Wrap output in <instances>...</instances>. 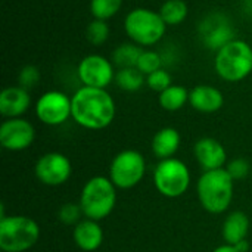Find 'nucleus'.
<instances>
[{
    "label": "nucleus",
    "mask_w": 252,
    "mask_h": 252,
    "mask_svg": "<svg viewBox=\"0 0 252 252\" xmlns=\"http://www.w3.org/2000/svg\"><path fill=\"white\" fill-rule=\"evenodd\" d=\"M72 120L87 130L106 128L115 117V102L105 89L81 87L71 97Z\"/></svg>",
    "instance_id": "1"
},
{
    "label": "nucleus",
    "mask_w": 252,
    "mask_h": 252,
    "mask_svg": "<svg viewBox=\"0 0 252 252\" xmlns=\"http://www.w3.org/2000/svg\"><path fill=\"white\" fill-rule=\"evenodd\" d=\"M235 180L226 168L204 171L196 185L201 205L211 214L224 213L233 199Z\"/></svg>",
    "instance_id": "2"
},
{
    "label": "nucleus",
    "mask_w": 252,
    "mask_h": 252,
    "mask_svg": "<svg viewBox=\"0 0 252 252\" xmlns=\"http://www.w3.org/2000/svg\"><path fill=\"white\" fill-rule=\"evenodd\" d=\"M117 204V188L111 179L103 176L92 177L83 188L80 207L83 216L90 220L100 221L106 219Z\"/></svg>",
    "instance_id": "3"
},
{
    "label": "nucleus",
    "mask_w": 252,
    "mask_h": 252,
    "mask_svg": "<svg viewBox=\"0 0 252 252\" xmlns=\"http://www.w3.org/2000/svg\"><path fill=\"white\" fill-rule=\"evenodd\" d=\"M214 66L217 74L229 83L247 78L252 72V47L244 40L227 41L217 50Z\"/></svg>",
    "instance_id": "4"
},
{
    "label": "nucleus",
    "mask_w": 252,
    "mask_h": 252,
    "mask_svg": "<svg viewBox=\"0 0 252 252\" xmlns=\"http://www.w3.org/2000/svg\"><path fill=\"white\" fill-rule=\"evenodd\" d=\"M40 238L38 224L25 216L0 219L1 252H25L31 250Z\"/></svg>",
    "instance_id": "5"
},
{
    "label": "nucleus",
    "mask_w": 252,
    "mask_h": 252,
    "mask_svg": "<svg viewBox=\"0 0 252 252\" xmlns=\"http://www.w3.org/2000/svg\"><path fill=\"white\" fill-rule=\"evenodd\" d=\"M165 28L167 24L161 18L159 12H154L146 7L130 10L124 21L127 35L137 46H152L158 43L164 37Z\"/></svg>",
    "instance_id": "6"
},
{
    "label": "nucleus",
    "mask_w": 252,
    "mask_h": 252,
    "mask_svg": "<svg viewBox=\"0 0 252 252\" xmlns=\"http://www.w3.org/2000/svg\"><path fill=\"white\" fill-rule=\"evenodd\" d=\"M154 183L157 190L165 198H179L189 189L190 173L180 159H162L155 168Z\"/></svg>",
    "instance_id": "7"
},
{
    "label": "nucleus",
    "mask_w": 252,
    "mask_h": 252,
    "mask_svg": "<svg viewBox=\"0 0 252 252\" xmlns=\"http://www.w3.org/2000/svg\"><path fill=\"white\" fill-rule=\"evenodd\" d=\"M146 173V162L140 152L127 149L115 155L109 167V179L118 189L137 186Z\"/></svg>",
    "instance_id": "8"
},
{
    "label": "nucleus",
    "mask_w": 252,
    "mask_h": 252,
    "mask_svg": "<svg viewBox=\"0 0 252 252\" xmlns=\"http://www.w3.org/2000/svg\"><path fill=\"white\" fill-rule=\"evenodd\" d=\"M72 112L71 99L62 92H47L40 96L35 105V114L38 120L47 126L63 124Z\"/></svg>",
    "instance_id": "9"
},
{
    "label": "nucleus",
    "mask_w": 252,
    "mask_h": 252,
    "mask_svg": "<svg viewBox=\"0 0 252 252\" xmlns=\"http://www.w3.org/2000/svg\"><path fill=\"white\" fill-rule=\"evenodd\" d=\"M35 177L46 186H61L68 182L72 173L71 161L59 154L49 152L38 158L35 164Z\"/></svg>",
    "instance_id": "10"
},
{
    "label": "nucleus",
    "mask_w": 252,
    "mask_h": 252,
    "mask_svg": "<svg viewBox=\"0 0 252 252\" xmlns=\"http://www.w3.org/2000/svg\"><path fill=\"white\" fill-rule=\"evenodd\" d=\"M81 83L87 87L105 89L115 78L112 63L100 55H89L83 58L77 68Z\"/></svg>",
    "instance_id": "11"
},
{
    "label": "nucleus",
    "mask_w": 252,
    "mask_h": 252,
    "mask_svg": "<svg viewBox=\"0 0 252 252\" xmlns=\"http://www.w3.org/2000/svg\"><path fill=\"white\" fill-rule=\"evenodd\" d=\"M35 139L32 124L24 118H7L0 126V143L4 149L18 152L30 148Z\"/></svg>",
    "instance_id": "12"
},
{
    "label": "nucleus",
    "mask_w": 252,
    "mask_h": 252,
    "mask_svg": "<svg viewBox=\"0 0 252 252\" xmlns=\"http://www.w3.org/2000/svg\"><path fill=\"white\" fill-rule=\"evenodd\" d=\"M193 152L198 164L204 168V171L224 168L227 154L219 140L213 137H204L195 143Z\"/></svg>",
    "instance_id": "13"
},
{
    "label": "nucleus",
    "mask_w": 252,
    "mask_h": 252,
    "mask_svg": "<svg viewBox=\"0 0 252 252\" xmlns=\"http://www.w3.org/2000/svg\"><path fill=\"white\" fill-rule=\"evenodd\" d=\"M30 105L31 97L21 86L6 87L0 93V114L6 118H19L28 111Z\"/></svg>",
    "instance_id": "14"
},
{
    "label": "nucleus",
    "mask_w": 252,
    "mask_h": 252,
    "mask_svg": "<svg viewBox=\"0 0 252 252\" xmlns=\"http://www.w3.org/2000/svg\"><path fill=\"white\" fill-rule=\"evenodd\" d=\"M189 103L199 112L213 114L223 106L224 97L223 93L213 86H196L189 93Z\"/></svg>",
    "instance_id": "15"
},
{
    "label": "nucleus",
    "mask_w": 252,
    "mask_h": 252,
    "mask_svg": "<svg viewBox=\"0 0 252 252\" xmlns=\"http://www.w3.org/2000/svg\"><path fill=\"white\" fill-rule=\"evenodd\" d=\"M74 241L80 250L86 252L96 251L103 241V232L97 221L86 219L78 221L74 229Z\"/></svg>",
    "instance_id": "16"
},
{
    "label": "nucleus",
    "mask_w": 252,
    "mask_h": 252,
    "mask_svg": "<svg viewBox=\"0 0 252 252\" xmlns=\"http://www.w3.org/2000/svg\"><path fill=\"white\" fill-rule=\"evenodd\" d=\"M250 232V219L242 211H233L229 214L223 223V238L229 245H239L247 241V235Z\"/></svg>",
    "instance_id": "17"
},
{
    "label": "nucleus",
    "mask_w": 252,
    "mask_h": 252,
    "mask_svg": "<svg viewBox=\"0 0 252 252\" xmlns=\"http://www.w3.org/2000/svg\"><path fill=\"white\" fill-rule=\"evenodd\" d=\"M180 146V134L173 127L161 128L152 139V152L157 158L168 159L179 151Z\"/></svg>",
    "instance_id": "18"
},
{
    "label": "nucleus",
    "mask_w": 252,
    "mask_h": 252,
    "mask_svg": "<svg viewBox=\"0 0 252 252\" xmlns=\"http://www.w3.org/2000/svg\"><path fill=\"white\" fill-rule=\"evenodd\" d=\"M189 100V92L183 86H170L159 93V105L165 111H179Z\"/></svg>",
    "instance_id": "19"
},
{
    "label": "nucleus",
    "mask_w": 252,
    "mask_h": 252,
    "mask_svg": "<svg viewBox=\"0 0 252 252\" xmlns=\"http://www.w3.org/2000/svg\"><path fill=\"white\" fill-rule=\"evenodd\" d=\"M189 13V7L185 0H167L159 9V15L167 25L182 24Z\"/></svg>",
    "instance_id": "20"
},
{
    "label": "nucleus",
    "mask_w": 252,
    "mask_h": 252,
    "mask_svg": "<svg viewBox=\"0 0 252 252\" xmlns=\"http://www.w3.org/2000/svg\"><path fill=\"white\" fill-rule=\"evenodd\" d=\"M115 83L121 90L137 92L143 86L145 78L137 68H121L115 74Z\"/></svg>",
    "instance_id": "21"
},
{
    "label": "nucleus",
    "mask_w": 252,
    "mask_h": 252,
    "mask_svg": "<svg viewBox=\"0 0 252 252\" xmlns=\"http://www.w3.org/2000/svg\"><path fill=\"white\" fill-rule=\"evenodd\" d=\"M142 52L143 50L139 46L126 43L114 50L112 58H114V62L120 65L121 68H136Z\"/></svg>",
    "instance_id": "22"
},
{
    "label": "nucleus",
    "mask_w": 252,
    "mask_h": 252,
    "mask_svg": "<svg viewBox=\"0 0 252 252\" xmlns=\"http://www.w3.org/2000/svg\"><path fill=\"white\" fill-rule=\"evenodd\" d=\"M121 4L123 0H90V12L94 19L106 21L120 10Z\"/></svg>",
    "instance_id": "23"
},
{
    "label": "nucleus",
    "mask_w": 252,
    "mask_h": 252,
    "mask_svg": "<svg viewBox=\"0 0 252 252\" xmlns=\"http://www.w3.org/2000/svg\"><path fill=\"white\" fill-rule=\"evenodd\" d=\"M86 37L94 46L103 44L108 40V37H109V27H108V24L105 21H102V19H94L93 22H90L87 25Z\"/></svg>",
    "instance_id": "24"
},
{
    "label": "nucleus",
    "mask_w": 252,
    "mask_h": 252,
    "mask_svg": "<svg viewBox=\"0 0 252 252\" xmlns=\"http://www.w3.org/2000/svg\"><path fill=\"white\" fill-rule=\"evenodd\" d=\"M161 56L159 53L154 52V50H143L140 58H139V62H137V69L143 74V75H149L158 69H161Z\"/></svg>",
    "instance_id": "25"
},
{
    "label": "nucleus",
    "mask_w": 252,
    "mask_h": 252,
    "mask_svg": "<svg viewBox=\"0 0 252 252\" xmlns=\"http://www.w3.org/2000/svg\"><path fill=\"white\" fill-rule=\"evenodd\" d=\"M146 84L149 86V89H152L158 93H162L165 89H168L171 86V77L165 69H158L148 75Z\"/></svg>",
    "instance_id": "26"
},
{
    "label": "nucleus",
    "mask_w": 252,
    "mask_h": 252,
    "mask_svg": "<svg viewBox=\"0 0 252 252\" xmlns=\"http://www.w3.org/2000/svg\"><path fill=\"white\" fill-rule=\"evenodd\" d=\"M83 214L81 211V207L80 204H65L61 207L59 213H58V217L62 223L65 224H74L80 220V216Z\"/></svg>",
    "instance_id": "27"
},
{
    "label": "nucleus",
    "mask_w": 252,
    "mask_h": 252,
    "mask_svg": "<svg viewBox=\"0 0 252 252\" xmlns=\"http://www.w3.org/2000/svg\"><path fill=\"white\" fill-rule=\"evenodd\" d=\"M18 80H19V86L27 90V89H30V87H32L34 84L38 83L40 72H38V69L35 66H25V68L21 69Z\"/></svg>",
    "instance_id": "28"
},
{
    "label": "nucleus",
    "mask_w": 252,
    "mask_h": 252,
    "mask_svg": "<svg viewBox=\"0 0 252 252\" xmlns=\"http://www.w3.org/2000/svg\"><path fill=\"white\" fill-rule=\"evenodd\" d=\"M226 170L233 177V180H241V179H244V177L248 176V173H250V164L245 159H235V161H232L229 164V167Z\"/></svg>",
    "instance_id": "29"
},
{
    "label": "nucleus",
    "mask_w": 252,
    "mask_h": 252,
    "mask_svg": "<svg viewBox=\"0 0 252 252\" xmlns=\"http://www.w3.org/2000/svg\"><path fill=\"white\" fill-rule=\"evenodd\" d=\"M213 252H241L236 247H233V245H229V244H226V245H221V247H219V248H216Z\"/></svg>",
    "instance_id": "30"
},
{
    "label": "nucleus",
    "mask_w": 252,
    "mask_h": 252,
    "mask_svg": "<svg viewBox=\"0 0 252 252\" xmlns=\"http://www.w3.org/2000/svg\"><path fill=\"white\" fill-rule=\"evenodd\" d=\"M236 248H238L241 252H245L248 248H250V245H248V242H247V241H244V242H241L239 245H236Z\"/></svg>",
    "instance_id": "31"
}]
</instances>
